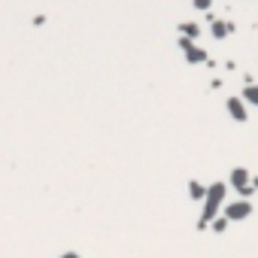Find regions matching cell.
I'll return each mask as SVG.
<instances>
[{"mask_svg":"<svg viewBox=\"0 0 258 258\" xmlns=\"http://www.w3.org/2000/svg\"><path fill=\"white\" fill-rule=\"evenodd\" d=\"M249 213V204H234V207H228V216L231 219H243Z\"/></svg>","mask_w":258,"mask_h":258,"instance_id":"cell-1","label":"cell"},{"mask_svg":"<svg viewBox=\"0 0 258 258\" xmlns=\"http://www.w3.org/2000/svg\"><path fill=\"white\" fill-rule=\"evenodd\" d=\"M61 258H79V255H73V252H67V255H61Z\"/></svg>","mask_w":258,"mask_h":258,"instance_id":"cell-2","label":"cell"}]
</instances>
